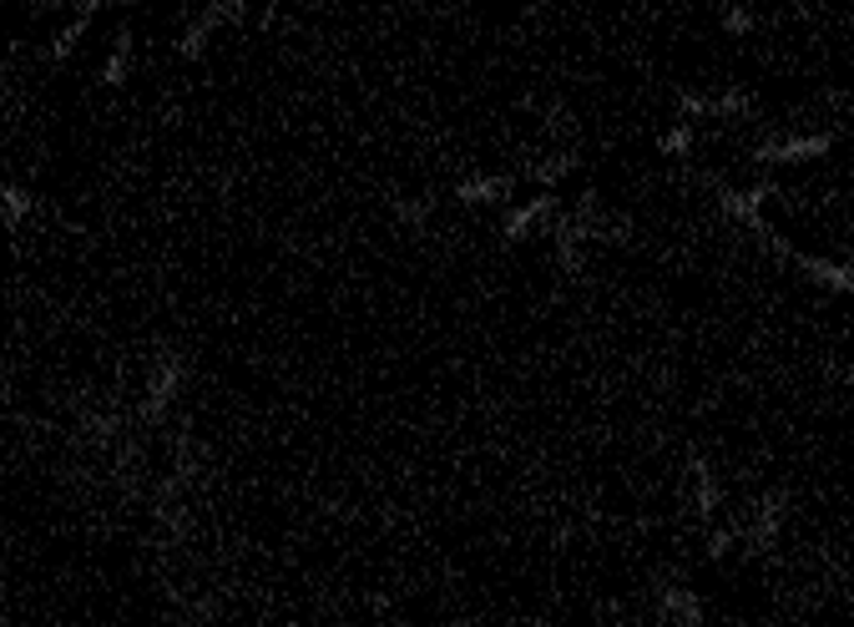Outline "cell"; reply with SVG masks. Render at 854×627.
<instances>
[{"label":"cell","instance_id":"1","mask_svg":"<svg viewBox=\"0 0 854 627\" xmlns=\"http://www.w3.org/2000/svg\"><path fill=\"white\" fill-rule=\"evenodd\" d=\"M243 16H248V6H243V0H218V6H203V11H197V21H187L183 41H177V56H203V51H208V36L218 31V26H238Z\"/></svg>","mask_w":854,"mask_h":627},{"label":"cell","instance_id":"2","mask_svg":"<svg viewBox=\"0 0 854 627\" xmlns=\"http://www.w3.org/2000/svg\"><path fill=\"white\" fill-rule=\"evenodd\" d=\"M834 147V133H788V137H774V143L758 147V163L768 167H794V163H814Z\"/></svg>","mask_w":854,"mask_h":627},{"label":"cell","instance_id":"3","mask_svg":"<svg viewBox=\"0 0 854 627\" xmlns=\"http://www.w3.org/2000/svg\"><path fill=\"white\" fill-rule=\"evenodd\" d=\"M774 198V187L758 183V187H718V208L728 213L734 223H744V228L764 233V238H774V228L764 223V203Z\"/></svg>","mask_w":854,"mask_h":627},{"label":"cell","instance_id":"4","mask_svg":"<svg viewBox=\"0 0 854 627\" xmlns=\"http://www.w3.org/2000/svg\"><path fill=\"white\" fill-rule=\"evenodd\" d=\"M788 264L799 268L804 278H809L814 288H824V294H854V268L840 264V258H819V254H794Z\"/></svg>","mask_w":854,"mask_h":627},{"label":"cell","instance_id":"5","mask_svg":"<svg viewBox=\"0 0 854 627\" xmlns=\"http://www.w3.org/2000/svg\"><path fill=\"white\" fill-rule=\"evenodd\" d=\"M784 511H788L784 491H768L764 501H758L754 521L744 527V547H748V551H768V547H774L778 531H784Z\"/></svg>","mask_w":854,"mask_h":627},{"label":"cell","instance_id":"6","mask_svg":"<svg viewBox=\"0 0 854 627\" xmlns=\"http://www.w3.org/2000/svg\"><path fill=\"white\" fill-rule=\"evenodd\" d=\"M678 107H683V121H688V117H744L754 101L744 91H683Z\"/></svg>","mask_w":854,"mask_h":627},{"label":"cell","instance_id":"7","mask_svg":"<svg viewBox=\"0 0 854 627\" xmlns=\"http://www.w3.org/2000/svg\"><path fill=\"white\" fill-rule=\"evenodd\" d=\"M557 218V198L551 193H537V198H526V203H516L511 213H505V223H501V233L505 238H531V233L541 228V223H551Z\"/></svg>","mask_w":854,"mask_h":627},{"label":"cell","instance_id":"8","mask_svg":"<svg viewBox=\"0 0 854 627\" xmlns=\"http://www.w3.org/2000/svg\"><path fill=\"white\" fill-rule=\"evenodd\" d=\"M183 390V364L177 360H157L153 364V380H147V415H163L167 405H173V395Z\"/></svg>","mask_w":854,"mask_h":627},{"label":"cell","instance_id":"9","mask_svg":"<svg viewBox=\"0 0 854 627\" xmlns=\"http://www.w3.org/2000/svg\"><path fill=\"white\" fill-rule=\"evenodd\" d=\"M718 501H723V491H718L713 466L703 461V455H693V507H698V517L713 521V517H718Z\"/></svg>","mask_w":854,"mask_h":627},{"label":"cell","instance_id":"10","mask_svg":"<svg viewBox=\"0 0 854 627\" xmlns=\"http://www.w3.org/2000/svg\"><path fill=\"white\" fill-rule=\"evenodd\" d=\"M662 617H668V623H683V627H698L703 602L688 592V587H662Z\"/></svg>","mask_w":854,"mask_h":627},{"label":"cell","instance_id":"11","mask_svg":"<svg viewBox=\"0 0 854 627\" xmlns=\"http://www.w3.org/2000/svg\"><path fill=\"white\" fill-rule=\"evenodd\" d=\"M460 203H505L511 198V177H465L455 187Z\"/></svg>","mask_w":854,"mask_h":627},{"label":"cell","instance_id":"12","mask_svg":"<svg viewBox=\"0 0 854 627\" xmlns=\"http://www.w3.org/2000/svg\"><path fill=\"white\" fill-rule=\"evenodd\" d=\"M127 77H131V31H117L111 36L107 61H101V81H107V87H121Z\"/></svg>","mask_w":854,"mask_h":627},{"label":"cell","instance_id":"13","mask_svg":"<svg viewBox=\"0 0 854 627\" xmlns=\"http://www.w3.org/2000/svg\"><path fill=\"white\" fill-rule=\"evenodd\" d=\"M97 21V6H81L77 16H71V21L61 26V31H56V41H51V61H66V56H71V46L81 41V36H87V26Z\"/></svg>","mask_w":854,"mask_h":627},{"label":"cell","instance_id":"14","mask_svg":"<svg viewBox=\"0 0 854 627\" xmlns=\"http://www.w3.org/2000/svg\"><path fill=\"white\" fill-rule=\"evenodd\" d=\"M693 143H698V133H693V121H673L668 133L657 137V147H662V157H688Z\"/></svg>","mask_w":854,"mask_h":627},{"label":"cell","instance_id":"15","mask_svg":"<svg viewBox=\"0 0 854 627\" xmlns=\"http://www.w3.org/2000/svg\"><path fill=\"white\" fill-rule=\"evenodd\" d=\"M0 198H6V228H21L26 223V213H31V193H26V187H16V183H6V193H0Z\"/></svg>","mask_w":854,"mask_h":627},{"label":"cell","instance_id":"16","mask_svg":"<svg viewBox=\"0 0 854 627\" xmlns=\"http://www.w3.org/2000/svg\"><path fill=\"white\" fill-rule=\"evenodd\" d=\"M723 31H728V36L754 31V11H744V6H728V11H723Z\"/></svg>","mask_w":854,"mask_h":627},{"label":"cell","instance_id":"17","mask_svg":"<svg viewBox=\"0 0 854 627\" xmlns=\"http://www.w3.org/2000/svg\"><path fill=\"white\" fill-rule=\"evenodd\" d=\"M571 167H577L571 157H547V163L537 167V177H541V183H561V177H567Z\"/></svg>","mask_w":854,"mask_h":627}]
</instances>
